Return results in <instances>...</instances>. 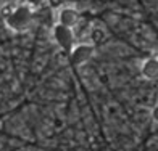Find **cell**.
Returning a JSON list of instances; mask_svg holds the SVG:
<instances>
[{
    "label": "cell",
    "instance_id": "cell-6",
    "mask_svg": "<svg viewBox=\"0 0 158 151\" xmlns=\"http://www.w3.org/2000/svg\"><path fill=\"white\" fill-rule=\"evenodd\" d=\"M106 37V34L100 29V27H92V32H90V44H100V42H103Z\"/></svg>",
    "mask_w": 158,
    "mask_h": 151
},
{
    "label": "cell",
    "instance_id": "cell-5",
    "mask_svg": "<svg viewBox=\"0 0 158 151\" xmlns=\"http://www.w3.org/2000/svg\"><path fill=\"white\" fill-rule=\"evenodd\" d=\"M140 74L147 81H155L158 77V60L155 56H150L148 60H145L140 66Z\"/></svg>",
    "mask_w": 158,
    "mask_h": 151
},
{
    "label": "cell",
    "instance_id": "cell-4",
    "mask_svg": "<svg viewBox=\"0 0 158 151\" xmlns=\"http://www.w3.org/2000/svg\"><path fill=\"white\" fill-rule=\"evenodd\" d=\"M56 23L66 27H74L79 23V11L71 5H63L56 11Z\"/></svg>",
    "mask_w": 158,
    "mask_h": 151
},
{
    "label": "cell",
    "instance_id": "cell-7",
    "mask_svg": "<svg viewBox=\"0 0 158 151\" xmlns=\"http://www.w3.org/2000/svg\"><path fill=\"white\" fill-rule=\"evenodd\" d=\"M47 0H24L26 5H29L31 8H37V6H40L42 3H45Z\"/></svg>",
    "mask_w": 158,
    "mask_h": 151
},
{
    "label": "cell",
    "instance_id": "cell-3",
    "mask_svg": "<svg viewBox=\"0 0 158 151\" xmlns=\"http://www.w3.org/2000/svg\"><path fill=\"white\" fill-rule=\"evenodd\" d=\"M69 60L74 66H82L87 63L95 53V45L90 42H81V44H74L73 48L69 50Z\"/></svg>",
    "mask_w": 158,
    "mask_h": 151
},
{
    "label": "cell",
    "instance_id": "cell-2",
    "mask_svg": "<svg viewBox=\"0 0 158 151\" xmlns=\"http://www.w3.org/2000/svg\"><path fill=\"white\" fill-rule=\"evenodd\" d=\"M52 39L61 50H64V52H69V50L73 48V45L76 44L73 27L61 26L58 23H55V26L52 27Z\"/></svg>",
    "mask_w": 158,
    "mask_h": 151
},
{
    "label": "cell",
    "instance_id": "cell-1",
    "mask_svg": "<svg viewBox=\"0 0 158 151\" xmlns=\"http://www.w3.org/2000/svg\"><path fill=\"white\" fill-rule=\"evenodd\" d=\"M32 16H34V8H31L29 5H18L16 8H13L5 15V27L11 32H26L32 24Z\"/></svg>",
    "mask_w": 158,
    "mask_h": 151
}]
</instances>
